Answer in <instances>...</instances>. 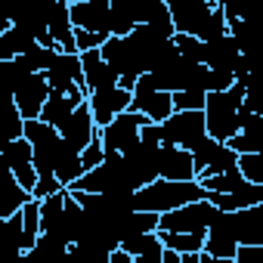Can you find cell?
<instances>
[{"label":"cell","instance_id":"obj_6","mask_svg":"<svg viewBox=\"0 0 263 263\" xmlns=\"http://www.w3.org/2000/svg\"><path fill=\"white\" fill-rule=\"evenodd\" d=\"M189 155H192L195 180H198V177H211V174H223V171L235 167V158H238L235 149H229L223 140H214V137L198 140V143L189 149Z\"/></svg>","mask_w":263,"mask_h":263},{"label":"cell","instance_id":"obj_23","mask_svg":"<svg viewBox=\"0 0 263 263\" xmlns=\"http://www.w3.org/2000/svg\"><path fill=\"white\" fill-rule=\"evenodd\" d=\"M37 41L25 31V28H19V25H10V28H4L0 31V59H13V56H22L25 50H31Z\"/></svg>","mask_w":263,"mask_h":263},{"label":"cell","instance_id":"obj_20","mask_svg":"<svg viewBox=\"0 0 263 263\" xmlns=\"http://www.w3.org/2000/svg\"><path fill=\"white\" fill-rule=\"evenodd\" d=\"M28 198H31V192L16 180V174H13L4 161H0V217L16 214Z\"/></svg>","mask_w":263,"mask_h":263},{"label":"cell","instance_id":"obj_33","mask_svg":"<svg viewBox=\"0 0 263 263\" xmlns=\"http://www.w3.org/2000/svg\"><path fill=\"white\" fill-rule=\"evenodd\" d=\"M102 41H105V34H99V31L74 28V50H78V53H84V50H96Z\"/></svg>","mask_w":263,"mask_h":263},{"label":"cell","instance_id":"obj_4","mask_svg":"<svg viewBox=\"0 0 263 263\" xmlns=\"http://www.w3.org/2000/svg\"><path fill=\"white\" fill-rule=\"evenodd\" d=\"M217 208L208 201V198H195V201H186L174 211H164L158 214V229H167V232H204L208 223L214 220Z\"/></svg>","mask_w":263,"mask_h":263},{"label":"cell","instance_id":"obj_11","mask_svg":"<svg viewBox=\"0 0 263 263\" xmlns=\"http://www.w3.org/2000/svg\"><path fill=\"white\" fill-rule=\"evenodd\" d=\"M238 59H241V50L235 44V37L226 31L214 41H201V62L211 68V71H229L235 74L238 68Z\"/></svg>","mask_w":263,"mask_h":263},{"label":"cell","instance_id":"obj_26","mask_svg":"<svg viewBox=\"0 0 263 263\" xmlns=\"http://www.w3.org/2000/svg\"><path fill=\"white\" fill-rule=\"evenodd\" d=\"M56 53H59V47L34 44L31 50H25V53H22V62H25V68H28V71H47V68L53 65Z\"/></svg>","mask_w":263,"mask_h":263},{"label":"cell","instance_id":"obj_3","mask_svg":"<svg viewBox=\"0 0 263 263\" xmlns=\"http://www.w3.org/2000/svg\"><path fill=\"white\" fill-rule=\"evenodd\" d=\"M130 108L146 115L149 121H164L171 111H174V99H171V90H161L149 71H143L130 90Z\"/></svg>","mask_w":263,"mask_h":263},{"label":"cell","instance_id":"obj_5","mask_svg":"<svg viewBox=\"0 0 263 263\" xmlns=\"http://www.w3.org/2000/svg\"><path fill=\"white\" fill-rule=\"evenodd\" d=\"M149 118L134 111V108H124L118 111L108 124L99 127V140H102V149L105 152H127L130 146H134L140 140V127L146 124Z\"/></svg>","mask_w":263,"mask_h":263},{"label":"cell","instance_id":"obj_9","mask_svg":"<svg viewBox=\"0 0 263 263\" xmlns=\"http://www.w3.org/2000/svg\"><path fill=\"white\" fill-rule=\"evenodd\" d=\"M56 130H59L62 143H65L68 149H74V152H81V149L99 134V127H96V121H93V115H90V105H87V96L71 108V115H68Z\"/></svg>","mask_w":263,"mask_h":263},{"label":"cell","instance_id":"obj_15","mask_svg":"<svg viewBox=\"0 0 263 263\" xmlns=\"http://www.w3.org/2000/svg\"><path fill=\"white\" fill-rule=\"evenodd\" d=\"M78 56H81V71H84V87H87V93H90V90L118 87V71L99 56V47H96V50H84V53H78Z\"/></svg>","mask_w":263,"mask_h":263},{"label":"cell","instance_id":"obj_34","mask_svg":"<svg viewBox=\"0 0 263 263\" xmlns=\"http://www.w3.org/2000/svg\"><path fill=\"white\" fill-rule=\"evenodd\" d=\"M232 78L235 74H229V71H211L208 68V90H226L232 84Z\"/></svg>","mask_w":263,"mask_h":263},{"label":"cell","instance_id":"obj_8","mask_svg":"<svg viewBox=\"0 0 263 263\" xmlns=\"http://www.w3.org/2000/svg\"><path fill=\"white\" fill-rule=\"evenodd\" d=\"M50 90L56 93H84L87 96V87H84V71H81V56L78 53H56L53 65L44 71Z\"/></svg>","mask_w":263,"mask_h":263},{"label":"cell","instance_id":"obj_29","mask_svg":"<svg viewBox=\"0 0 263 263\" xmlns=\"http://www.w3.org/2000/svg\"><path fill=\"white\" fill-rule=\"evenodd\" d=\"M260 4L263 0H223L220 10H223L226 19H248V22H254V16L260 13Z\"/></svg>","mask_w":263,"mask_h":263},{"label":"cell","instance_id":"obj_7","mask_svg":"<svg viewBox=\"0 0 263 263\" xmlns=\"http://www.w3.org/2000/svg\"><path fill=\"white\" fill-rule=\"evenodd\" d=\"M158 155H161V143H155L149 137H140L127 152H121V158H124V164H127L137 186H146L149 180L158 177Z\"/></svg>","mask_w":263,"mask_h":263},{"label":"cell","instance_id":"obj_36","mask_svg":"<svg viewBox=\"0 0 263 263\" xmlns=\"http://www.w3.org/2000/svg\"><path fill=\"white\" fill-rule=\"evenodd\" d=\"M0 223H4V217H0Z\"/></svg>","mask_w":263,"mask_h":263},{"label":"cell","instance_id":"obj_28","mask_svg":"<svg viewBox=\"0 0 263 263\" xmlns=\"http://www.w3.org/2000/svg\"><path fill=\"white\" fill-rule=\"evenodd\" d=\"M235 167L248 183H263V152H238Z\"/></svg>","mask_w":263,"mask_h":263},{"label":"cell","instance_id":"obj_22","mask_svg":"<svg viewBox=\"0 0 263 263\" xmlns=\"http://www.w3.org/2000/svg\"><path fill=\"white\" fill-rule=\"evenodd\" d=\"M68 238L56 235V232H37L34 245L25 251V257H37V260H62L68 254Z\"/></svg>","mask_w":263,"mask_h":263},{"label":"cell","instance_id":"obj_24","mask_svg":"<svg viewBox=\"0 0 263 263\" xmlns=\"http://www.w3.org/2000/svg\"><path fill=\"white\" fill-rule=\"evenodd\" d=\"M53 174H56V180L68 189L81 174H84V167H81V158H78V152L74 149H68L65 143H62V152H59V158H56V167H53Z\"/></svg>","mask_w":263,"mask_h":263},{"label":"cell","instance_id":"obj_17","mask_svg":"<svg viewBox=\"0 0 263 263\" xmlns=\"http://www.w3.org/2000/svg\"><path fill=\"white\" fill-rule=\"evenodd\" d=\"M158 177H167V180H195V167H192L189 149H183V146H161Z\"/></svg>","mask_w":263,"mask_h":263},{"label":"cell","instance_id":"obj_30","mask_svg":"<svg viewBox=\"0 0 263 263\" xmlns=\"http://www.w3.org/2000/svg\"><path fill=\"white\" fill-rule=\"evenodd\" d=\"M174 50L183 56V59H195V62H201V41L195 37V34H183V31H174Z\"/></svg>","mask_w":263,"mask_h":263},{"label":"cell","instance_id":"obj_12","mask_svg":"<svg viewBox=\"0 0 263 263\" xmlns=\"http://www.w3.org/2000/svg\"><path fill=\"white\" fill-rule=\"evenodd\" d=\"M0 161H4V164L16 174V180L31 192V186H34V180H37V171H34L31 146H28L25 137H16V140H10L4 149H0Z\"/></svg>","mask_w":263,"mask_h":263},{"label":"cell","instance_id":"obj_1","mask_svg":"<svg viewBox=\"0 0 263 263\" xmlns=\"http://www.w3.org/2000/svg\"><path fill=\"white\" fill-rule=\"evenodd\" d=\"M140 137H149L161 146H183L192 149L198 140L208 137L201 108H174L164 121H146L140 127Z\"/></svg>","mask_w":263,"mask_h":263},{"label":"cell","instance_id":"obj_31","mask_svg":"<svg viewBox=\"0 0 263 263\" xmlns=\"http://www.w3.org/2000/svg\"><path fill=\"white\" fill-rule=\"evenodd\" d=\"M102 155H105V149H102V140H99V134L78 152V158H81V167L84 171H90V167H96L99 161H102Z\"/></svg>","mask_w":263,"mask_h":263},{"label":"cell","instance_id":"obj_32","mask_svg":"<svg viewBox=\"0 0 263 263\" xmlns=\"http://www.w3.org/2000/svg\"><path fill=\"white\" fill-rule=\"evenodd\" d=\"M171 99H174V108H201L204 90H174Z\"/></svg>","mask_w":263,"mask_h":263},{"label":"cell","instance_id":"obj_25","mask_svg":"<svg viewBox=\"0 0 263 263\" xmlns=\"http://www.w3.org/2000/svg\"><path fill=\"white\" fill-rule=\"evenodd\" d=\"M22 127H25V118L19 115L16 102H7V105H0V149H4L10 140L22 137Z\"/></svg>","mask_w":263,"mask_h":263},{"label":"cell","instance_id":"obj_14","mask_svg":"<svg viewBox=\"0 0 263 263\" xmlns=\"http://www.w3.org/2000/svg\"><path fill=\"white\" fill-rule=\"evenodd\" d=\"M68 16H71L74 28L99 31L108 37V0H78V4H68Z\"/></svg>","mask_w":263,"mask_h":263},{"label":"cell","instance_id":"obj_21","mask_svg":"<svg viewBox=\"0 0 263 263\" xmlns=\"http://www.w3.org/2000/svg\"><path fill=\"white\" fill-rule=\"evenodd\" d=\"M84 99V93H56V90H50V96H47V102L41 105V121H47V124H53V127H59L68 115H71V108L78 105Z\"/></svg>","mask_w":263,"mask_h":263},{"label":"cell","instance_id":"obj_10","mask_svg":"<svg viewBox=\"0 0 263 263\" xmlns=\"http://www.w3.org/2000/svg\"><path fill=\"white\" fill-rule=\"evenodd\" d=\"M47 96H50V84H47L44 71H28L13 90V102H16L22 118H37L41 105L47 102Z\"/></svg>","mask_w":263,"mask_h":263},{"label":"cell","instance_id":"obj_35","mask_svg":"<svg viewBox=\"0 0 263 263\" xmlns=\"http://www.w3.org/2000/svg\"><path fill=\"white\" fill-rule=\"evenodd\" d=\"M68 4H78V0H68Z\"/></svg>","mask_w":263,"mask_h":263},{"label":"cell","instance_id":"obj_27","mask_svg":"<svg viewBox=\"0 0 263 263\" xmlns=\"http://www.w3.org/2000/svg\"><path fill=\"white\" fill-rule=\"evenodd\" d=\"M220 34H226V16H223V10L214 4V7L208 10V16L201 19L195 37H198V41H214V37H220Z\"/></svg>","mask_w":263,"mask_h":263},{"label":"cell","instance_id":"obj_19","mask_svg":"<svg viewBox=\"0 0 263 263\" xmlns=\"http://www.w3.org/2000/svg\"><path fill=\"white\" fill-rule=\"evenodd\" d=\"M217 211H238L248 204H260L263 201V183H245L232 192H208L204 195Z\"/></svg>","mask_w":263,"mask_h":263},{"label":"cell","instance_id":"obj_2","mask_svg":"<svg viewBox=\"0 0 263 263\" xmlns=\"http://www.w3.org/2000/svg\"><path fill=\"white\" fill-rule=\"evenodd\" d=\"M208 192L201 189L198 180H167V177H155L149 180L146 186H140L134 192V208L137 211H155V214H164V211H174L186 201H195V198H204Z\"/></svg>","mask_w":263,"mask_h":263},{"label":"cell","instance_id":"obj_13","mask_svg":"<svg viewBox=\"0 0 263 263\" xmlns=\"http://www.w3.org/2000/svg\"><path fill=\"white\" fill-rule=\"evenodd\" d=\"M87 105H90V115H93L96 127H102V124H108L118 111L130 108V90H124V87L90 90V93H87Z\"/></svg>","mask_w":263,"mask_h":263},{"label":"cell","instance_id":"obj_18","mask_svg":"<svg viewBox=\"0 0 263 263\" xmlns=\"http://www.w3.org/2000/svg\"><path fill=\"white\" fill-rule=\"evenodd\" d=\"M118 248H124L130 257H134V263H161V238L158 232H137V235H124L118 241Z\"/></svg>","mask_w":263,"mask_h":263},{"label":"cell","instance_id":"obj_16","mask_svg":"<svg viewBox=\"0 0 263 263\" xmlns=\"http://www.w3.org/2000/svg\"><path fill=\"white\" fill-rule=\"evenodd\" d=\"M47 34L62 53H78L74 50V25L68 16V0H53V7L47 13Z\"/></svg>","mask_w":263,"mask_h":263}]
</instances>
